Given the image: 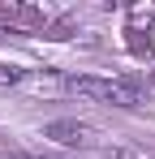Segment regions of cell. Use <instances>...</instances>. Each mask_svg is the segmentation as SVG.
I'll return each mask as SVG.
<instances>
[{"mask_svg":"<svg viewBox=\"0 0 155 159\" xmlns=\"http://www.w3.org/2000/svg\"><path fill=\"white\" fill-rule=\"evenodd\" d=\"M69 90L95 103H112V107H138V86L121 78H69Z\"/></svg>","mask_w":155,"mask_h":159,"instance_id":"1","label":"cell"},{"mask_svg":"<svg viewBox=\"0 0 155 159\" xmlns=\"http://www.w3.org/2000/svg\"><path fill=\"white\" fill-rule=\"evenodd\" d=\"M43 138L52 142H60V146H91V125H82V120H52Z\"/></svg>","mask_w":155,"mask_h":159,"instance_id":"2","label":"cell"},{"mask_svg":"<svg viewBox=\"0 0 155 159\" xmlns=\"http://www.w3.org/2000/svg\"><path fill=\"white\" fill-rule=\"evenodd\" d=\"M17 82H26L22 65H0V86H17Z\"/></svg>","mask_w":155,"mask_h":159,"instance_id":"3","label":"cell"},{"mask_svg":"<svg viewBox=\"0 0 155 159\" xmlns=\"http://www.w3.org/2000/svg\"><path fill=\"white\" fill-rule=\"evenodd\" d=\"M22 159H39V155H22Z\"/></svg>","mask_w":155,"mask_h":159,"instance_id":"4","label":"cell"}]
</instances>
